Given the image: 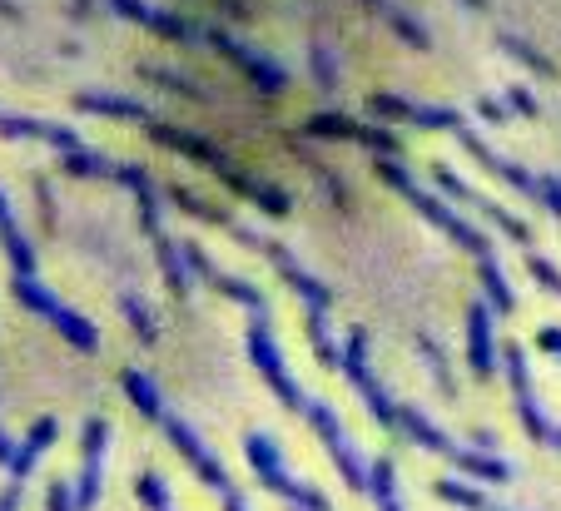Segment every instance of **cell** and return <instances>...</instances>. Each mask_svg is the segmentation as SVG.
<instances>
[{"instance_id":"cell-1","label":"cell","mask_w":561,"mask_h":511,"mask_svg":"<svg viewBox=\"0 0 561 511\" xmlns=\"http://www.w3.org/2000/svg\"><path fill=\"white\" fill-rule=\"evenodd\" d=\"M120 383H125L130 402L140 407L144 417H149V422H159V432H164V437L174 442V452H179V457L199 472V482H204V487H214L224 502H229V497H239V492H234V482H229V472H224V462L209 452V442H199V432H194L184 417H174V407L159 397V387L149 383L140 368H125V373H120Z\"/></svg>"},{"instance_id":"cell-2","label":"cell","mask_w":561,"mask_h":511,"mask_svg":"<svg viewBox=\"0 0 561 511\" xmlns=\"http://www.w3.org/2000/svg\"><path fill=\"white\" fill-rule=\"evenodd\" d=\"M393 417H398V432L403 437H413L422 452H437V457H447L457 472H467V477H477V482H512V467L502 462V457H492V452H477V447H457L442 427H432L427 417H422L413 402H393Z\"/></svg>"},{"instance_id":"cell-3","label":"cell","mask_w":561,"mask_h":511,"mask_svg":"<svg viewBox=\"0 0 561 511\" xmlns=\"http://www.w3.org/2000/svg\"><path fill=\"white\" fill-rule=\"evenodd\" d=\"M378 174H383V179H388V184H393V189H398V194L418 209L422 219H432V224H437V229L457 244V249H467L477 263L497 258V254H492V239H487L482 229H472L462 214H452V204H447V199H437V194H427V189H418V184H413L408 164H398V159H378Z\"/></svg>"},{"instance_id":"cell-4","label":"cell","mask_w":561,"mask_h":511,"mask_svg":"<svg viewBox=\"0 0 561 511\" xmlns=\"http://www.w3.org/2000/svg\"><path fill=\"white\" fill-rule=\"evenodd\" d=\"M244 452H249V462H254L259 482H264L274 497H283V502H288L293 511H333V507H328V497H323L318 487L298 482V477L283 467V452H279V442H274L269 432H249Z\"/></svg>"},{"instance_id":"cell-5","label":"cell","mask_w":561,"mask_h":511,"mask_svg":"<svg viewBox=\"0 0 561 511\" xmlns=\"http://www.w3.org/2000/svg\"><path fill=\"white\" fill-rule=\"evenodd\" d=\"M10 288H15V298H20L30 313H40V318H45V323H50L60 338H70L80 353H95V348H100V333H95V323H90L85 313L65 308V303H60V298H55L45 283H35V278H15Z\"/></svg>"},{"instance_id":"cell-6","label":"cell","mask_w":561,"mask_h":511,"mask_svg":"<svg viewBox=\"0 0 561 511\" xmlns=\"http://www.w3.org/2000/svg\"><path fill=\"white\" fill-rule=\"evenodd\" d=\"M229 234H234L239 244H249L254 254H264V258H269V263H274V268L283 273V283H288V288H293V293H298V298L308 303V313H328V303H333V288H328L323 278H313L308 268H298V258L288 254L283 244H274V239H264V234H254L249 224H229Z\"/></svg>"},{"instance_id":"cell-7","label":"cell","mask_w":561,"mask_h":511,"mask_svg":"<svg viewBox=\"0 0 561 511\" xmlns=\"http://www.w3.org/2000/svg\"><path fill=\"white\" fill-rule=\"evenodd\" d=\"M249 358H254V368L264 373V383L279 392V402L288 412H303V407H308L303 387L293 383V373H288V363H283V348H279V338H274L269 313H254V323H249Z\"/></svg>"},{"instance_id":"cell-8","label":"cell","mask_w":561,"mask_h":511,"mask_svg":"<svg viewBox=\"0 0 561 511\" xmlns=\"http://www.w3.org/2000/svg\"><path fill=\"white\" fill-rule=\"evenodd\" d=\"M303 417L313 422V432H318V442L328 447V457H333V467L343 472V482L353 487V492H368V477H373V467L353 452V442H348V432H343V422H338V412L328 407V402H318V397H308V407H303Z\"/></svg>"},{"instance_id":"cell-9","label":"cell","mask_w":561,"mask_h":511,"mask_svg":"<svg viewBox=\"0 0 561 511\" xmlns=\"http://www.w3.org/2000/svg\"><path fill=\"white\" fill-rule=\"evenodd\" d=\"M343 373H348V383L358 387V397H363V407L373 412V422H378V427H388V432H398L393 397L378 387L373 368H368V328H353V333H348V348H343Z\"/></svg>"},{"instance_id":"cell-10","label":"cell","mask_w":561,"mask_h":511,"mask_svg":"<svg viewBox=\"0 0 561 511\" xmlns=\"http://www.w3.org/2000/svg\"><path fill=\"white\" fill-rule=\"evenodd\" d=\"M432 179H437V189H442V194H452V199H462L467 209H477V214H482L492 229H502L512 244H522V249L532 244V224H527V219H517V214H512V209H502L497 199H487V194L467 189V184H462V179H457L447 164H432Z\"/></svg>"},{"instance_id":"cell-11","label":"cell","mask_w":561,"mask_h":511,"mask_svg":"<svg viewBox=\"0 0 561 511\" xmlns=\"http://www.w3.org/2000/svg\"><path fill=\"white\" fill-rule=\"evenodd\" d=\"M199 35H204V40H209V45H214L224 60H234V65H239V70H244V75H249V80L264 90V95H283V90H288V75H283V65L264 60V55H254V50H249L239 35H229V30H219V25H199Z\"/></svg>"},{"instance_id":"cell-12","label":"cell","mask_w":561,"mask_h":511,"mask_svg":"<svg viewBox=\"0 0 561 511\" xmlns=\"http://www.w3.org/2000/svg\"><path fill=\"white\" fill-rule=\"evenodd\" d=\"M502 368H507V383H512V397H517V417L527 427L532 442H552V427L542 417V402L532 392V363H527V348L522 343H507L502 348Z\"/></svg>"},{"instance_id":"cell-13","label":"cell","mask_w":561,"mask_h":511,"mask_svg":"<svg viewBox=\"0 0 561 511\" xmlns=\"http://www.w3.org/2000/svg\"><path fill=\"white\" fill-rule=\"evenodd\" d=\"M452 134H457V144H462V149H467V154H472V159L487 169V174H497V179H502V184H512L517 194H527V199H537V194H542V174H527L522 164H512V159H502L497 149H487V144H482V139L467 129V120L452 129Z\"/></svg>"},{"instance_id":"cell-14","label":"cell","mask_w":561,"mask_h":511,"mask_svg":"<svg viewBox=\"0 0 561 511\" xmlns=\"http://www.w3.org/2000/svg\"><path fill=\"white\" fill-rule=\"evenodd\" d=\"M105 442H110V422H105V417H90V422H85V437H80L85 467H80V487H75V511H95V502H100V467H105Z\"/></svg>"},{"instance_id":"cell-15","label":"cell","mask_w":561,"mask_h":511,"mask_svg":"<svg viewBox=\"0 0 561 511\" xmlns=\"http://www.w3.org/2000/svg\"><path fill=\"white\" fill-rule=\"evenodd\" d=\"M467 363H472L477 383H492L497 368H502V353H497V338H492V308L482 298L467 308Z\"/></svg>"},{"instance_id":"cell-16","label":"cell","mask_w":561,"mask_h":511,"mask_svg":"<svg viewBox=\"0 0 561 511\" xmlns=\"http://www.w3.org/2000/svg\"><path fill=\"white\" fill-rule=\"evenodd\" d=\"M144 129H149V139H154V144H164V149H179V154H189V159L209 164V169H214V174H219L224 184H229V179L239 174V169H234V159H229V154H224L219 144H209V139H199V134H189V129L159 125V120H154V125H144Z\"/></svg>"},{"instance_id":"cell-17","label":"cell","mask_w":561,"mask_h":511,"mask_svg":"<svg viewBox=\"0 0 561 511\" xmlns=\"http://www.w3.org/2000/svg\"><path fill=\"white\" fill-rule=\"evenodd\" d=\"M303 134H313V139H358V144L378 149L383 159H393V149H398V139L388 129L358 125V120H343V115H308L303 120Z\"/></svg>"},{"instance_id":"cell-18","label":"cell","mask_w":561,"mask_h":511,"mask_svg":"<svg viewBox=\"0 0 561 511\" xmlns=\"http://www.w3.org/2000/svg\"><path fill=\"white\" fill-rule=\"evenodd\" d=\"M105 5H110L115 15L135 20V25H149V30L169 35V40H199V25H189V20H179V15L159 10V5H144V0H105Z\"/></svg>"},{"instance_id":"cell-19","label":"cell","mask_w":561,"mask_h":511,"mask_svg":"<svg viewBox=\"0 0 561 511\" xmlns=\"http://www.w3.org/2000/svg\"><path fill=\"white\" fill-rule=\"evenodd\" d=\"M0 134H5V139H45V144H55V149H65V154L85 149V144H80V129L50 125V120H0Z\"/></svg>"},{"instance_id":"cell-20","label":"cell","mask_w":561,"mask_h":511,"mask_svg":"<svg viewBox=\"0 0 561 511\" xmlns=\"http://www.w3.org/2000/svg\"><path fill=\"white\" fill-rule=\"evenodd\" d=\"M0 249H5V258H10L15 278H35V249L25 244V234H20V224H15V214H10L5 189H0Z\"/></svg>"},{"instance_id":"cell-21","label":"cell","mask_w":561,"mask_h":511,"mask_svg":"<svg viewBox=\"0 0 561 511\" xmlns=\"http://www.w3.org/2000/svg\"><path fill=\"white\" fill-rule=\"evenodd\" d=\"M55 432H60V427H55V417H40V422L25 432V442L15 447V462H10V477H15V482H25V477H30V467H35V462L50 452Z\"/></svg>"},{"instance_id":"cell-22","label":"cell","mask_w":561,"mask_h":511,"mask_svg":"<svg viewBox=\"0 0 561 511\" xmlns=\"http://www.w3.org/2000/svg\"><path fill=\"white\" fill-rule=\"evenodd\" d=\"M75 105H80V110H90V115H110V120H140V125H154V115L144 110L140 100H125V95H95V90H85V95H75Z\"/></svg>"},{"instance_id":"cell-23","label":"cell","mask_w":561,"mask_h":511,"mask_svg":"<svg viewBox=\"0 0 561 511\" xmlns=\"http://www.w3.org/2000/svg\"><path fill=\"white\" fill-rule=\"evenodd\" d=\"M154 258L164 268V283L174 298H189V263H184V244H174L169 234H154Z\"/></svg>"},{"instance_id":"cell-24","label":"cell","mask_w":561,"mask_h":511,"mask_svg":"<svg viewBox=\"0 0 561 511\" xmlns=\"http://www.w3.org/2000/svg\"><path fill=\"white\" fill-rule=\"evenodd\" d=\"M477 278H482V303L492 308V313H517V293L507 288V278H502V268H497V258H487V263H477Z\"/></svg>"},{"instance_id":"cell-25","label":"cell","mask_w":561,"mask_h":511,"mask_svg":"<svg viewBox=\"0 0 561 511\" xmlns=\"http://www.w3.org/2000/svg\"><path fill=\"white\" fill-rule=\"evenodd\" d=\"M303 333H308V348H313V358H318L323 368H343V348H338L333 333H328V313H308V318H303Z\"/></svg>"},{"instance_id":"cell-26","label":"cell","mask_w":561,"mask_h":511,"mask_svg":"<svg viewBox=\"0 0 561 511\" xmlns=\"http://www.w3.org/2000/svg\"><path fill=\"white\" fill-rule=\"evenodd\" d=\"M368 10H373V15H383V20L398 30V40H403V45H413V50H427V45H432V40H427V30H422L408 10H398L393 0H368Z\"/></svg>"},{"instance_id":"cell-27","label":"cell","mask_w":561,"mask_h":511,"mask_svg":"<svg viewBox=\"0 0 561 511\" xmlns=\"http://www.w3.org/2000/svg\"><path fill=\"white\" fill-rule=\"evenodd\" d=\"M368 492H373L378 511H403V502H398V467H393V457H378V462H373Z\"/></svg>"},{"instance_id":"cell-28","label":"cell","mask_w":561,"mask_h":511,"mask_svg":"<svg viewBox=\"0 0 561 511\" xmlns=\"http://www.w3.org/2000/svg\"><path fill=\"white\" fill-rule=\"evenodd\" d=\"M497 45H502L512 60H522L532 75H557V65H552V60H547V55H542L532 40H522V35H497Z\"/></svg>"},{"instance_id":"cell-29","label":"cell","mask_w":561,"mask_h":511,"mask_svg":"<svg viewBox=\"0 0 561 511\" xmlns=\"http://www.w3.org/2000/svg\"><path fill=\"white\" fill-rule=\"evenodd\" d=\"M418 353H422V363H427V373L442 387V397H457V378H452V368H447V353H442L427 333H418Z\"/></svg>"},{"instance_id":"cell-30","label":"cell","mask_w":561,"mask_h":511,"mask_svg":"<svg viewBox=\"0 0 561 511\" xmlns=\"http://www.w3.org/2000/svg\"><path fill=\"white\" fill-rule=\"evenodd\" d=\"M120 313L130 318V328H135V338H140L144 348L159 343V328H154V318H149V308H144L140 293H120Z\"/></svg>"},{"instance_id":"cell-31","label":"cell","mask_w":561,"mask_h":511,"mask_svg":"<svg viewBox=\"0 0 561 511\" xmlns=\"http://www.w3.org/2000/svg\"><path fill=\"white\" fill-rule=\"evenodd\" d=\"M60 164H65V174H75V179H115V164L100 159V154H90V149H75V154H65Z\"/></svg>"},{"instance_id":"cell-32","label":"cell","mask_w":561,"mask_h":511,"mask_svg":"<svg viewBox=\"0 0 561 511\" xmlns=\"http://www.w3.org/2000/svg\"><path fill=\"white\" fill-rule=\"evenodd\" d=\"M169 199H174V204H179V209H184L189 219H204V224H219V229H229V224H234V219H229L224 209L204 204V199H199V194H189V189H169Z\"/></svg>"},{"instance_id":"cell-33","label":"cell","mask_w":561,"mask_h":511,"mask_svg":"<svg viewBox=\"0 0 561 511\" xmlns=\"http://www.w3.org/2000/svg\"><path fill=\"white\" fill-rule=\"evenodd\" d=\"M140 75L144 80H154V85H164V90H174V95H184V100H199V105H209V100H214L209 90H199L194 80H184V75H174V70H154V65H144Z\"/></svg>"},{"instance_id":"cell-34","label":"cell","mask_w":561,"mask_h":511,"mask_svg":"<svg viewBox=\"0 0 561 511\" xmlns=\"http://www.w3.org/2000/svg\"><path fill=\"white\" fill-rule=\"evenodd\" d=\"M437 497H442V502H452V507H467V511H487V507H492V502H487L477 487H467V482H452V477H447V482H437Z\"/></svg>"},{"instance_id":"cell-35","label":"cell","mask_w":561,"mask_h":511,"mask_svg":"<svg viewBox=\"0 0 561 511\" xmlns=\"http://www.w3.org/2000/svg\"><path fill=\"white\" fill-rule=\"evenodd\" d=\"M135 492H140V502L149 511H174V502H169V482H164V477H154V472H140Z\"/></svg>"},{"instance_id":"cell-36","label":"cell","mask_w":561,"mask_h":511,"mask_svg":"<svg viewBox=\"0 0 561 511\" xmlns=\"http://www.w3.org/2000/svg\"><path fill=\"white\" fill-rule=\"evenodd\" d=\"M308 65H313V80H318V90H338V65H333V50L328 45H313V55H308Z\"/></svg>"},{"instance_id":"cell-37","label":"cell","mask_w":561,"mask_h":511,"mask_svg":"<svg viewBox=\"0 0 561 511\" xmlns=\"http://www.w3.org/2000/svg\"><path fill=\"white\" fill-rule=\"evenodd\" d=\"M135 199H140V224H144V234H149V239H154V234H164V229H159V189H154V184H144Z\"/></svg>"},{"instance_id":"cell-38","label":"cell","mask_w":561,"mask_h":511,"mask_svg":"<svg viewBox=\"0 0 561 511\" xmlns=\"http://www.w3.org/2000/svg\"><path fill=\"white\" fill-rule=\"evenodd\" d=\"M527 273H532L547 293H557V298H561V268H552L542 254H527Z\"/></svg>"},{"instance_id":"cell-39","label":"cell","mask_w":561,"mask_h":511,"mask_svg":"<svg viewBox=\"0 0 561 511\" xmlns=\"http://www.w3.org/2000/svg\"><path fill=\"white\" fill-rule=\"evenodd\" d=\"M507 105H512L522 120H537V115H542V105H537V95H532L527 85H512V90H507Z\"/></svg>"},{"instance_id":"cell-40","label":"cell","mask_w":561,"mask_h":511,"mask_svg":"<svg viewBox=\"0 0 561 511\" xmlns=\"http://www.w3.org/2000/svg\"><path fill=\"white\" fill-rule=\"evenodd\" d=\"M537 199H542V209H547V214H557L561 219V179L557 174H542V194H537Z\"/></svg>"},{"instance_id":"cell-41","label":"cell","mask_w":561,"mask_h":511,"mask_svg":"<svg viewBox=\"0 0 561 511\" xmlns=\"http://www.w3.org/2000/svg\"><path fill=\"white\" fill-rule=\"evenodd\" d=\"M45 511H75V492H70L65 482H55L50 497H45Z\"/></svg>"},{"instance_id":"cell-42","label":"cell","mask_w":561,"mask_h":511,"mask_svg":"<svg viewBox=\"0 0 561 511\" xmlns=\"http://www.w3.org/2000/svg\"><path fill=\"white\" fill-rule=\"evenodd\" d=\"M477 115H482L487 125H507V110H502L497 100H477Z\"/></svg>"},{"instance_id":"cell-43","label":"cell","mask_w":561,"mask_h":511,"mask_svg":"<svg viewBox=\"0 0 561 511\" xmlns=\"http://www.w3.org/2000/svg\"><path fill=\"white\" fill-rule=\"evenodd\" d=\"M542 348H547L552 358H561V328H542Z\"/></svg>"},{"instance_id":"cell-44","label":"cell","mask_w":561,"mask_h":511,"mask_svg":"<svg viewBox=\"0 0 561 511\" xmlns=\"http://www.w3.org/2000/svg\"><path fill=\"white\" fill-rule=\"evenodd\" d=\"M70 15H75V20H90V15H95V0H70Z\"/></svg>"},{"instance_id":"cell-45","label":"cell","mask_w":561,"mask_h":511,"mask_svg":"<svg viewBox=\"0 0 561 511\" xmlns=\"http://www.w3.org/2000/svg\"><path fill=\"white\" fill-rule=\"evenodd\" d=\"M472 442H477V452H492V447H497V437H492V432H472Z\"/></svg>"},{"instance_id":"cell-46","label":"cell","mask_w":561,"mask_h":511,"mask_svg":"<svg viewBox=\"0 0 561 511\" xmlns=\"http://www.w3.org/2000/svg\"><path fill=\"white\" fill-rule=\"evenodd\" d=\"M0 462H5V467H10V462H15V442H10V437H5V432H0Z\"/></svg>"},{"instance_id":"cell-47","label":"cell","mask_w":561,"mask_h":511,"mask_svg":"<svg viewBox=\"0 0 561 511\" xmlns=\"http://www.w3.org/2000/svg\"><path fill=\"white\" fill-rule=\"evenodd\" d=\"M0 15H5V20H20V5H15V0H0Z\"/></svg>"},{"instance_id":"cell-48","label":"cell","mask_w":561,"mask_h":511,"mask_svg":"<svg viewBox=\"0 0 561 511\" xmlns=\"http://www.w3.org/2000/svg\"><path fill=\"white\" fill-rule=\"evenodd\" d=\"M462 5H472V10H487V5H492V0H462Z\"/></svg>"},{"instance_id":"cell-49","label":"cell","mask_w":561,"mask_h":511,"mask_svg":"<svg viewBox=\"0 0 561 511\" xmlns=\"http://www.w3.org/2000/svg\"><path fill=\"white\" fill-rule=\"evenodd\" d=\"M487 511H502V507H487Z\"/></svg>"}]
</instances>
